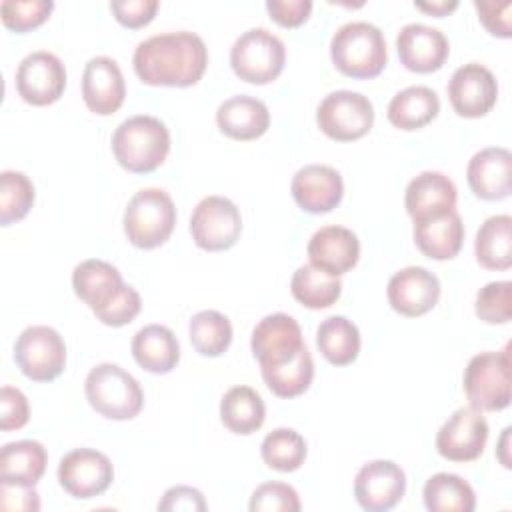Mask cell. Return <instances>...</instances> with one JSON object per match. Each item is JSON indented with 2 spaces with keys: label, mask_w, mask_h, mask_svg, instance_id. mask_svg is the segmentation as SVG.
Instances as JSON below:
<instances>
[{
  "label": "cell",
  "mask_w": 512,
  "mask_h": 512,
  "mask_svg": "<svg viewBox=\"0 0 512 512\" xmlns=\"http://www.w3.org/2000/svg\"><path fill=\"white\" fill-rule=\"evenodd\" d=\"M252 354L260 362V366H276L292 360L304 344L300 324L284 314H268L264 316L252 330Z\"/></svg>",
  "instance_id": "16"
},
{
  "label": "cell",
  "mask_w": 512,
  "mask_h": 512,
  "mask_svg": "<svg viewBox=\"0 0 512 512\" xmlns=\"http://www.w3.org/2000/svg\"><path fill=\"white\" fill-rule=\"evenodd\" d=\"M126 96V84L116 60L94 56L82 72V98L90 112L98 116L114 114Z\"/></svg>",
  "instance_id": "19"
},
{
  "label": "cell",
  "mask_w": 512,
  "mask_h": 512,
  "mask_svg": "<svg viewBox=\"0 0 512 512\" xmlns=\"http://www.w3.org/2000/svg\"><path fill=\"white\" fill-rule=\"evenodd\" d=\"M406 492V474L392 460H372L354 478V496L368 512L392 510Z\"/></svg>",
  "instance_id": "15"
},
{
  "label": "cell",
  "mask_w": 512,
  "mask_h": 512,
  "mask_svg": "<svg viewBox=\"0 0 512 512\" xmlns=\"http://www.w3.org/2000/svg\"><path fill=\"white\" fill-rule=\"evenodd\" d=\"M306 440L292 428H276L262 440L260 454L266 466L278 472H294L306 460Z\"/></svg>",
  "instance_id": "37"
},
{
  "label": "cell",
  "mask_w": 512,
  "mask_h": 512,
  "mask_svg": "<svg viewBox=\"0 0 512 512\" xmlns=\"http://www.w3.org/2000/svg\"><path fill=\"white\" fill-rule=\"evenodd\" d=\"M510 432H512V428L506 426V428L502 430V438H500V442H498V460L502 462L504 468H510V466H512V464H510V456L506 454V452H508V442H510Z\"/></svg>",
  "instance_id": "50"
},
{
  "label": "cell",
  "mask_w": 512,
  "mask_h": 512,
  "mask_svg": "<svg viewBox=\"0 0 512 512\" xmlns=\"http://www.w3.org/2000/svg\"><path fill=\"white\" fill-rule=\"evenodd\" d=\"M242 232V216L236 204L224 196L202 198L190 216V234L198 248L220 252L232 248Z\"/></svg>",
  "instance_id": "10"
},
{
  "label": "cell",
  "mask_w": 512,
  "mask_h": 512,
  "mask_svg": "<svg viewBox=\"0 0 512 512\" xmlns=\"http://www.w3.org/2000/svg\"><path fill=\"white\" fill-rule=\"evenodd\" d=\"M464 392L474 410L496 412L510 404V346L480 352L464 370Z\"/></svg>",
  "instance_id": "6"
},
{
  "label": "cell",
  "mask_w": 512,
  "mask_h": 512,
  "mask_svg": "<svg viewBox=\"0 0 512 512\" xmlns=\"http://www.w3.org/2000/svg\"><path fill=\"white\" fill-rule=\"evenodd\" d=\"M468 186L482 200H504L512 190V156L502 146L476 152L466 168Z\"/></svg>",
  "instance_id": "22"
},
{
  "label": "cell",
  "mask_w": 512,
  "mask_h": 512,
  "mask_svg": "<svg viewBox=\"0 0 512 512\" xmlns=\"http://www.w3.org/2000/svg\"><path fill=\"white\" fill-rule=\"evenodd\" d=\"M114 480V468L106 454L94 448H74L58 464L60 486L78 500L100 496Z\"/></svg>",
  "instance_id": "11"
},
{
  "label": "cell",
  "mask_w": 512,
  "mask_h": 512,
  "mask_svg": "<svg viewBox=\"0 0 512 512\" xmlns=\"http://www.w3.org/2000/svg\"><path fill=\"white\" fill-rule=\"evenodd\" d=\"M316 346L330 364L346 366L360 352L358 326L346 316H328L316 330Z\"/></svg>",
  "instance_id": "32"
},
{
  "label": "cell",
  "mask_w": 512,
  "mask_h": 512,
  "mask_svg": "<svg viewBox=\"0 0 512 512\" xmlns=\"http://www.w3.org/2000/svg\"><path fill=\"white\" fill-rule=\"evenodd\" d=\"M158 0H114L110 2V10L114 12L116 20L122 26L128 28H140L148 24L156 10H158Z\"/></svg>",
  "instance_id": "45"
},
{
  "label": "cell",
  "mask_w": 512,
  "mask_h": 512,
  "mask_svg": "<svg viewBox=\"0 0 512 512\" xmlns=\"http://www.w3.org/2000/svg\"><path fill=\"white\" fill-rule=\"evenodd\" d=\"M112 152L124 170L148 174L166 160L170 152V132L166 124L154 116H130L114 130Z\"/></svg>",
  "instance_id": "2"
},
{
  "label": "cell",
  "mask_w": 512,
  "mask_h": 512,
  "mask_svg": "<svg viewBox=\"0 0 512 512\" xmlns=\"http://www.w3.org/2000/svg\"><path fill=\"white\" fill-rule=\"evenodd\" d=\"M52 8V0H4L0 4V16L6 28L28 32L46 22Z\"/></svg>",
  "instance_id": "40"
},
{
  "label": "cell",
  "mask_w": 512,
  "mask_h": 512,
  "mask_svg": "<svg viewBox=\"0 0 512 512\" xmlns=\"http://www.w3.org/2000/svg\"><path fill=\"white\" fill-rule=\"evenodd\" d=\"M266 418L262 396L250 386H232L220 400V420L234 434L256 432Z\"/></svg>",
  "instance_id": "31"
},
{
  "label": "cell",
  "mask_w": 512,
  "mask_h": 512,
  "mask_svg": "<svg viewBox=\"0 0 512 512\" xmlns=\"http://www.w3.org/2000/svg\"><path fill=\"white\" fill-rule=\"evenodd\" d=\"M140 308H142L140 294L136 292V288L126 284L122 292L106 308L94 312V316L106 326H124L138 316Z\"/></svg>",
  "instance_id": "42"
},
{
  "label": "cell",
  "mask_w": 512,
  "mask_h": 512,
  "mask_svg": "<svg viewBox=\"0 0 512 512\" xmlns=\"http://www.w3.org/2000/svg\"><path fill=\"white\" fill-rule=\"evenodd\" d=\"M396 50L404 68L428 74L444 66L450 44L442 30L420 22H410L400 28L396 36Z\"/></svg>",
  "instance_id": "17"
},
{
  "label": "cell",
  "mask_w": 512,
  "mask_h": 512,
  "mask_svg": "<svg viewBox=\"0 0 512 512\" xmlns=\"http://www.w3.org/2000/svg\"><path fill=\"white\" fill-rule=\"evenodd\" d=\"M260 370L272 394L280 398H296L302 392H306L312 384L314 360L310 350L302 346L292 360L276 366H260Z\"/></svg>",
  "instance_id": "35"
},
{
  "label": "cell",
  "mask_w": 512,
  "mask_h": 512,
  "mask_svg": "<svg viewBox=\"0 0 512 512\" xmlns=\"http://www.w3.org/2000/svg\"><path fill=\"white\" fill-rule=\"evenodd\" d=\"M306 252L310 264L330 272L332 276H340L356 266L360 258V242L350 228L332 224L322 226L312 234Z\"/></svg>",
  "instance_id": "23"
},
{
  "label": "cell",
  "mask_w": 512,
  "mask_h": 512,
  "mask_svg": "<svg viewBox=\"0 0 512 512\" xmlns=\"http://www.w3.org/2000/svg\"><path fill=\"white\" fill-rule=\"evenodd\" d=\"M266 10L270 12V18L280 26L294 28L308 20L312 12V2L310 0H268Z\"/></svg>",
  "instance_id": "47"
},
{
  "label": "cell",
  "mask_w": 512,
  "mask_h": 512,
  "mask_svg": "<svg viewBox=\"0 0 512 512\" xmlns=\"http://www.w3.org/2000/svg\"><path fill=\"white\" fill-rule=\"evenodd\" d=\"M414 242L432 260L454 258L464 242V224L456 210L414 222Z\"/></svg>",
  "instance_id": "26"
},
{
  "label": "cell",
  "mask_w": 512,
  "mask_h": 512,
  "mask_svg": "<svg viewBox=\"0 0 512 512\" xmlns=\"http://www.w3.org/2000/svg\"><path fill=\"white\" fill-rule=\"evenodd\" d=\"M84 392L90 406L110 420H130L144 406V392L138 380L118 364H96L86 380Z\"/></svg>",
  "instance_id": "4"
},
{
  "label": "cell",
  "mask_w": 512,
  "mask_h": 512,
  "mask_svg": "<svg viewBox=\"0 0 512 512\" xmlns=\"http://www.w3.org/2000/svg\"><path fill=\"white\" fill-rule=\"evenodd\" d=\"M488 440V422L480 410L472 406L458 408L440 426L436 434V450L450 462L476 460Z\"/></svg>",
  "instance_id": "13"
},
{
  "label": "cell",
  "mask_w": 512,
  "mask_h": 512,
  "mask_svg": "<svg viewBox=\"0 0 512 512\" xmlns=\"http://www.w3.org/2000/svg\"><path fill=\"white\" fill-rule=\"evenodd\" d=\"M216 124L232 140H256L268 130L270 112L262 100L236 94L218 106Z\"/></svg>",
  "instance_id": "24"
},
{
  "label": "cell",
  "mask_w": 512,
  "mask_h": 512,
  "mask_svg": "<svg viewBox=\"0 0 512 512\" xmlns=\"http://www.w3.org/2000/svg\"><path fill=\"white\" fill-rule=\"evenodd\" d=\"M126 238L144 250L164 244L176 224V206L162 188H142L126 204L124 210Z\"/></svg>",
  "instance_id": "5"
},
{
  "label": "cell",
  "mask_w": 512,
  "mask_h": 512,
  "mask_svg": "<svg viewBox=\"0 0 512 512\" xmlns=\"http://www.w3.org/2000/svg\"><path fill=\"white\" fill-rule=\"evenodd\" d=\"M476 316L488 324H506L512 318V282H488L476 294Z\"/></svg>",
  "instance_id": "39"
},
{
  "label": "cell",
  "mask_w": 512,
  "mask_h": 512,
  "mask_svg": "<svg viewBox=\"0 0 512 512\" xmlns=\"http://www.w3.org/2000/svg\"><path fill=\"white\" fill-rule=\"evenodd\" d=\"M132 356L144 370L166 374L180 360V344L168 326L148 324L134 334Z\"/></svg>",
  "instance_id": "27"
},
{
  "label": "cell",
  "mask_w": 512,
  "mask_h": 512,
  "mask_svg": "<svg viewBox=\"0 0 512 512\" xmlns=\"http://www.w3.org/2000/svg\"><path fill=\"white\" fill-rule=\"evenodd\" d=\"M474 252L480 266L508 270L512 266V218L508 214L486 218L476 232Z\"/></svg>",
  "instance_id": "30"
},
{
  "label": "cell",
  "mask_w": 512,
  "mask_h": 512,
  "mask_svg": "<svg viewBox=\"0 0 512 512\" xmlns=\"http://www.w3.org/2000/svg\"><path fill=\"white\" fill-rule=\"evenodd\" d=\"M330 58L344 76L374 78L388 60L384 34L378 26L364 20L346 22L330 40Z\"/></svg>",
  "instance_id": "3"
},
{
  "label": "cell",
  "mask_w": 512,
  "mask_h": 512,
  "mask_svg": "<svg viewBox=\"0 0 512 512\" xmlns=\"http://www.w3.org/2000/svg\"><path fill=\"white\" fill-rule=\"evenodd\" d=\"M116 266L106 260L90 258L80 262L72 272V288L76 296L90 306L92 312L106 308L124 288Z\"/></svg>",
  "instance_id": "25"
},
{
  "label": "cell",
  "mask_w": 512,
  "mask_h": 512,
  "mask_svg": "<svg viewBox=\"0 0 512 512\" xmlns=\"http://www.w3.org/2000/svg\"><path fill=\"white\" fill-rule=\"evenodd\" d=\"M48 454L36 440L8 442L0 450V482L36 486L46 472Z\"/></svg>",
  "instance_id": "28"
},
{
  "label": "cell",
  "mask_w": 512,
  "mask_h": 512,
  "mask_svg": "<svg viewBox=\"0 0 512 512\" xmlns=\"http://www.w3.org/2000/svg\"><path fill=\"white\" fill-rule=\"evenodd\" d=\"M422 496L430 512H472L476 508L472 486L458 474L438 472L430 476Z\"/></svg>",
  "instance_id": "34"
},
{
  "label": "cell",
  "mask_w": 512,
  "mask_h": 512,
  "mask_svg": "<svg viewBox=\"0 0 512 512\" xmlns=\"http://www.w3.org/2000/svg\"><path fill=\"white\" fill-rule=\"evenodd\" d=\"M386 294L390 306L398 314L416 318L436 306L440 298V282L436 274L422 266H406L392 274Z\"/></svg>",
  "instance_id": "18"
},
{
  "label": "cell",
  "mask_w": 512,
  "mask_h": 512,
  "mask_svg": "<svg viewBox=\"0 0 512 512\" xmlns=\"http://www.w3.org/2000/svg\"><path fill=\"white\" fill-rule=\"evenodd\" d=\"M188 334L198 354L214 358L228 350L232 342V324L218 310H202L192 316Z\"/></svg>",
  "instance_id": "36"
},
{
  "label": "cell",
  "mask_w": 512,
  "mask_h": 512,
  "mask_svg": "<svg viewBox=\"0 0 512 512\" xmlns=\"http://www.w3.org/2000/svg\"><path fill=\"white\" fill-rule=\"evenodd\" d=\"M30 418V406L26 396L12 386L0 390V428L4 432L22 428Z\"/></svg>",
  "instance_id": "43"
},
{
  "label": "cell",
  "mask_w": 512,
  "mask_h": 512,
  "mask_svg": "<svg viewBox=\"0 0 512 512\" xmlns=\"http://www.w3.org/2000/svg\"><path fill=\"white\" fill-rule=\"evenodd\" d=\"M474 8L478 10V18L484 24V28L500 38H510V12H512V2H496V0H476Z\"/></svg>",
  "instance_id": "44"
},
{
  "label": "cell",
  "mask_w": 512,
  "mask_h": 512,
  "mask_svg": "<svg viewBox=\"0 0 512 512\" xmlns=\"http://www.w3.org/2000/svg\"><path fill=\"white\" fill-rule=\"evenodd\" d=\"M318 128L332 140L352 142L370 132L374 106L368 96L352 90L330 92L316 110Z\"/></svg>",
  "instance_id": "8"
},
{
  "label": "cell",
  "mask_w": 512,
  "mask_h": 512,
  "mask_svg": "<svg viewBox=\"0 0 512 512\" xmlns=\"http://www.w3.org/2000/svg\"><path fill=\"white\" fill-rule=\"evenodd\" d=\"M0 506L4 510H24L36 512L40 510V498L34 486L0 482Z\"/></svg>",
  "instance_id": "48"
},
{
  "label": "cell",
  "mask_w": 512,
  "mask_h": 512,
  "mask_svg": "<svg viewBox=\"0 0 512 512\" xmlns=\"http://www.w3.org/2000/svg\"><path fill=\"white\" fill-rule=\"evenodd\" d=\"M208 508L204 496L200 490L192 488V486H172L164 492L162 500L158 502V510H168V512H178V510H186V512H204Z\"/></svg>",
  "instance_id": "46"
},
{
  "label": "cell",
  "mask_w": 512,
  "mask_h": 512,
  "mask_svg": "<svg viewBox=\"0 0 512 512\" xmlns=\"http://www.w3.org/2000/svg\"><path fill=\"white\" fill-rule=\"evenodd\" d=\"M414 6L432 16H446L458 8V0H434V2H414Z\"/></svg>",
  "instance_id": "49"
},
{
  "label": "cell",
  "mask_w": 512,
  "mask_h": 512,
  "mask_svg": "<svg viewBox=\"0 0 512 512\" xmlns=\"http://www.w3.org/2000/svg\"><path fill=\"white\" fill-rule=\"evenodd\" d=\"M290 190L304 212L324 214L340 204L344 182L336 168L328 164H308L294 174Z\"/></svg>",
  "instance_id": "20"
},
{
  "label": "cell",
  "mask_w": 512,
  "mask_h": 512,
  "mask_svg": "<svg viewBox=\"0 0 512 512\" xmlns=\"http://www.w3.org/2000/svg\"><path fill=\"white\" fill-rule=\"evenodd\" d=\"M286 62L284 42L266 28L242 32L230 50L234 74L250 84H268L280 76Z\"/></svg>",
  "instance_id": "7"
},
{
  "label": "cell",
  "mask_w": 512,
  "mask_h": 512,
  "mask_svg": "<svg viewBox=\"0 0 512 512\" xmlns=\"http://www.w3.org/2000/svg\"><path fill=\"white\" fill-rule=\"evenodd\" d=\"M250 512H298L300 498L298 492L284 482H264L250 498Z\"/></svg>",
  "instance_id": "41"
},
{
  "label": "cell",
  "mask_w": 512,
  "mask_h": 512,
  "mask_svg": "<svg viewBox=\"0 0 512 512\" xmlns=\"http://www.w3.org/2000/svg\"><path fill=\"white\" fill-rule=\"evenodd\" d=\"M132 64L144 84L184 88L204 76L208 48L194 32H164L142 40L134 50Z\"/></svg>",
  "instance_id": "1"
},
{
  "label": "cell",
  "mask_w": 512,
  "mask_h": 512,
  "mask_svg": "<svg viewBox=\"0 0 512 512\" xmlns=\"http://www.w3.org/2000/svg\"><path fill=\"white\" fill-rule=\"evenodd\" d=\"M440 112L438 94L428 86H408L396 92L388 104L386 116L400 130H418L430 124Z\"/></svg>",
  "instance_id": "29"
},
{
  "label": "cell",
  "mask_w": 512,
  "mask_h": 512,
  "mask_svg": "<svg viewBox=\"0 0 512 512\" xmlns=\"http://www.w3.org/2000/svg\"><path fill=\"white\" fill-rule=\"evenodd\" d=\"M290 290L302 306L322 310L330 308L340 298L342 282L338 276H332L314 264H304L292 274Z\"/></svg>",
  "instance_id": "33"
},
{
  "label": "cell",
  "mask_w": 512,
  "mask_h": 512,
  "mask_svg": "<svg viewBox=\"0 0 512 512\" xmlns=\"http://www.w3.org/2000/svg\"><path fill=\"white\" fill-rule=\"evenodd\" d=\"M66 88V68L62 60L48 52L36 50L22 58L16 70V90L32 106L54 104Z\"/></svg>",
  "instance_id": "12"
},
{
  "label": "cell",
  "mask_w": 512,
  "mask_h": 512,
  "mask_svg": "<svg viewBox=\"0 0 512 512\" xmlns=\"http://www.w3.org/2000/svg\"><path fill=\"white\" fill-rule=\"evenodd\" d=\"M34 204V184L24 172L4 170L0 174V224L22 220Z\"/></svg>",
  "instance_id": "38"
},
{
  "label": "cell",
  "mask_w": 512,
  "mask_h": 512,
  "mask_svg": "<svg viewBox=\"0 0 512 512\" xmlns=\"http://www.w3.org/2000/svg\"><path fill=\"white\" fill-rule=\"evenodd\" d=\"M456 198L458 192L454 182L436 170H426L414 176L404 192L406 212L414 222L456 210Z\"/></svg>",
  "instance_id": "21"
},
{
  "label": "cell",
  "mask_w": 512,
  "mask_h": 512,
  "mask_svg": "<svg viewBox=\"0 0 512 512\" xmlns=\"http://www.w3.org/2000/svg\"><path fill=\"white\" fill-rule=\"evenodd\" d=\"M14 360L26 378L50 382L66 366V344L50 326H28L16 338Z\"/></svg>",
  "instance_id": "9"
},
{
  "label": "cell",
  "mask_w": 512,
  "mask_h": 512,
  "mask_svg": "<svg viewBox=\"0 0 512 512\" xmlns=\"http://www.w3.org/2000/svg\"><path fill=\"white\" fill-rule=\"evenodd\" d=\"M446 90L454 112L464 118H480L488 114L498 98V82L494 74L478 62H468L456 68Z\"/></svg>",
  "instance_id": "14"
}]
</instances>
